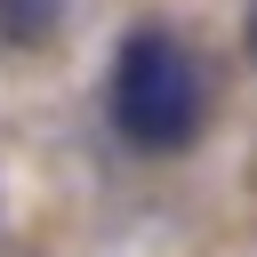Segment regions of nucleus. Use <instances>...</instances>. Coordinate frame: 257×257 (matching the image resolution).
I'll return each instance as SVG.
<instances>
[{
    "label": "nucleus",
    "instance_id": "nucleus-2",
    "mask_svg": "<svg viewBox=\"0 0 257 257\" xmlns=\"http://www.w3.org/2000/svg\"><path fill=\"white\" fill-rule=\"evenodd\" d=\"M64 16V0H0V32L8 40H48Z\"/></svg>",
    "mask_w": 257,
    "mask_h": 257
},
{
    "label": "nucleus",
    "instance_id": "nucleus-1",
    "mask_svg": "<svg viewBox=\"0 0 257 257\" xmlns=\"http://www.w3.org/2000/svg\"><path fill=\"white\" fill-rule=\"evenodd\" d=\"M104 112H112L120 145H137V153H185L201 137V112H209V64L169 24H137L112 48Z\"/></svg>",
    "mask_w": 257,
    "mask_h": 257
},
{
    "label": "nucleus",
    "instance_id": "nucleus-3",
    "mask_svg": "<svg viewBox=\"0 0 257 257\" xmlns=\"http://www.w3.org/2000/svg\"><path fill=\"white\" fill-rule=\"evenodd\" d=\"M249 56H257V0H249Z\"/></svg>",
    "mask_w": 257,
    "mask_h": 257
}]
</instances>
